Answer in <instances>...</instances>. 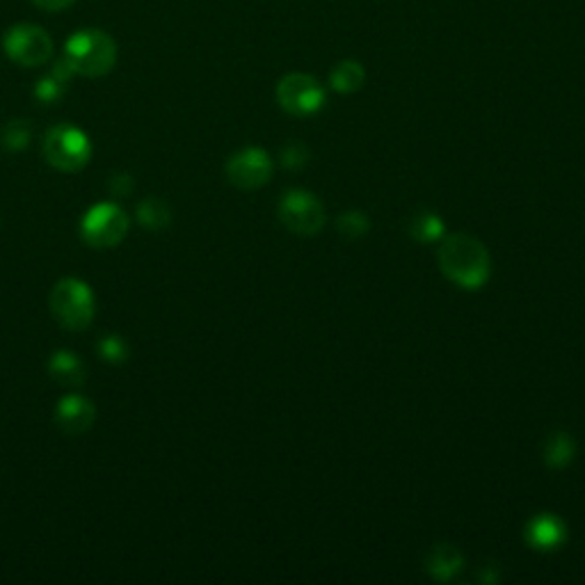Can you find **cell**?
I'll return each mask as SVG.
<instances>
[{
	"instance_id": "7402d4cb",
	"label": "cell",
	"mask_w": 585,
	"mask_h": 585,
	"mask_svg": "<svg viewBox=\"0 0 585 585\" xmlns=\"http://www.w3.org/2000/svg\"><path fill=\"white\" fill-rule=\"evenodd\" d=\"M307 161H309V151L302 142H291L282 149V163L289 169H300V167L307 165Z\"/></svg>"
},
{
	"instance_id": "7c38bea8",
	"label": "cell",
	"mask_w": 585,
	"mask_h": 585,
	"mask_svg": "<svg viewBox=\"0 0 585 585\" xmlns=\"http://www.w3.org/2000/svg\"><path fill=\"white\" fill-rule=\"evenodd\" d=\"M48 373L62 387H81L85 383V366L81 358L67 350H58L50 354Z\"/></svg>"
},
{
	"instance_id": "5b68a950",
	"label": "cell",
	"mask_w": 585,
	"mask_h": 585,
	"mask_svg": "<svg viewBox=\"0 0 585 585\" xmlns=\"http://www.w3.org/2000/svg\"><path fill=\"white\" fill-rule=\"evenodd\" d=\"M129 234V218L117 207V203L104 201L92 207L83 222H81V236L94 249H108L124 241Z\"/></svg>"
},
{
	"instance_id": "44dd1931",
	"label": "cell",
	"mask_w": 585,
	"mask_h": 585,
	"mask_svg": "<svg viewBox=\"0 0 585 585\" xmlns=\"http://www.w3.org/2000/svg\"><path fill=\"white\" fill-rule=\"evenodd\" d=\"M65 83L60 75H50V79H44L37 83L35 87V96L42 101V104H54V101H60L62 92H65Z\"/></svg>"
},
{
	"instance_id": "2e32d148",
	"label": "cell",
	"mask_w": 585,
	"mask_h": 585,
	"mask_svg": "<svg viewBox=\"0 0 585 585\" xmlns=\"http://www.w3.org/2000/svg\"><path fill=\"white\" fill-rule=\"evenodd\" d=\"M138 220L142 226L147 229H154V232H159V229L167 226L169 220H172V211L167 203L163 199H156V197H149L144 201L138 203Z\"/></svg>"
},
{
	"instance_id": "e0dca14e",
	"label": "cell",
	"mask_w": 585,
	"mask_h": 585,
	"mask_svg": "<svg viewBox=\"0 0 585 585\" xmlns=\"http://www.w3.org/2000/svg\"><path fill=\"white\" fill-rule=\"evenodd\" d=\"M410 234L421 241V243H430V241H437L444 236V222L440 215L423 211L419 215L412 218L410 222Z\"/></svg>"
},
{
	"instance_id": "d6986e66",
	"label": "cell",
	"mask_w": 585,
	"mask_h": 585,
	"mask_svg": "<svg viewBox=\"0 0 585 585\" xmlns=\"http://www.w3.org/2000/svg\"><path fill=\"white\" fill-rule=\"evenodd\" d=\"M368 226H371V222L362 211H348L337 220V229L350 241L362 238L368 232Z\"/></svg>"
},
{
	"instance_id": "3957f363",
	"label": "cell",
	"mask_w": 585,
	"mask_h": 585,
	"mask_svg": "<svg viewBox=\"0 0 585 585\" xmlns=\"http://www.w3.org/2000/svg\"><path fill=\"white\" fill-rule=\"evenodd\" d=\"M48 307L54 318L71 332H81L85 329L96 314V300L94 291L81 282V279H60V282L50 291Z\"/></svg>"
},
{
	"instance_id": "52a82bcc",
	"label": "cell",
	"mask_w": 585,
	"mask_h": 585,
	"mask_svg": "<svg viewBox=\"0 0 585 585\" xmlns=\"http://www.w3.org/2000/svg\"><path fill=\"white\" fill-rule=\"evenodd\" d=\"M277 101L289 115H314L325 104V90L312 73H289L277 85Z\"/></svg>"
},
{
	"instance_id": "4fadbf2b",
	"label": "cell",
	"mask_w": 585,
	"mask_h": 585,
	"mask_svg": "<svg viewBox=\"0 0 585 585\" xmlns=\"http://www.w3.org/2000/svg\"><path fill=\"white\" fill-rule=\"evenodd\" d=\"M428 574L437 581L453 578L463 568V553L451 545H440L430 551L428 555Z\"/></svg>"
},
{
	"instance_id": "5bb4252c",
	"label": "cell",
	"mask_w": 585,
	"mask_h": 585,
	"mask_svg": "<svg viewBox=\"0 0 585 585\" xmlns=\"http://www.w3.org/2000/svg\"><path fill=\"white\" fill-rule=\"evenodd\" d=\"M364 81H366V71L362 62L358 60H343L332 69V73H329V85L341 94H352L362 90Z\"/></svg>"
},
{
	"instance_id": "9c48e42d",
	"label": "cell",
	"mask_w": 585,
	"mask_h": 585,
	"mask_svg": "<svg viewBox=\"0 0 585 585\" xmlns=\"http://www.w3.org/2000/svg\"><path fill=\"white\" fill-rule=\"evenodd\" d=\"M226 176L236 188L257 190L272 176V161L259 147H247L226 163Z\"/></svg>"
},
{
	"instance_id": "7a4b0ae2",
	"label": "cell",
	"mask_w": 585,
	"mask_h": 585,
	"mask_svg": "<svg viewBox=\"0 0 585 585\" xmlns=\"http://www.w3.org/2000/svg\"><path fill=\"white\" fill-rule=\"evenodd\" d=\"M65 62L73 73L85 75V79H101L117 62L115 39L96 28H85L71 35L65 46Z\"/></svg>"
},
{
	"instance_id": "30bf717a",
	"label": "cell",
	"mask_w": 585,
	"mask_h": 585,
	"mask_svg": "<svg viewBox=\"0 0 585 585\" xmlns=\"http://www.w3.org/2000/svg\"><path fill=\"white\" fill-rule=\"evenodd\" d=\"M56 425L69 437L85 435L96 421V407L79 394L65 396L56 407Z\"/></svg>"
},
{
	"instance_id": "6da1fadb",
	"label": "cell",
	"mask_w": 585,
	"mask_h": 585,
	"mask_svg": "<svg viewBox=\"0 0 585 585\" xmlns=\"http://www.w3.org/2000/svg\"><path fill=\"white\" fill-rule=\"evenodd\" d=\"M442 272L463 289H478L490 277V251L478 238L451 234L440 247Z\"/></svg>"
},
{
	"instance_id": "ba28073f",
	"label": "cell",
	"mask_w": 585,
	"mask_h": 585,
	"mask_svg": "<svg viewBox=\"0 0 585 585\" xmlns=\"http://www.w3.org/2000/svg\"><path fill=\"white\" fill-rule=\"evenodd\" d=\"M279 220L297 236H314L325 222V211L312 192L291 190L279 201Z\"/></svg>"
},
{
	"instance_id": "ffe728a7",
	"label": "cell",
	"mask_w": 585,
	"mask_h": 585,
	"mask_svg": "<svg viewBox=\"0 0 585 585\" xmlns=\"http://www.w3.org/2000/svg\"><path fill=\"white\" fill-rule=\"evenodd\" d=\"M98 354L108 364H121L129 358V350H126V343L119 337H104L98 341Z\"/></svg>"
},
{
	"instance_id": "603a6c76",
	"label": "cell",
	"mask_w": 585,
	"mask_h": 585,
	"mask_svg": "<svg viewBox=\"0 0 585 585\" xmlns=\"http://www.w3.org/2000/svg\"><path fill=\"white\" fill-rule=\"evenodd\" d=\"M33 3L44 12H62L73 3V0H33Z\"/></svg>"
},
{
	"instance_id": "8fae6325",
	"label": "cell",
	"mask_w": 585,
	"mask_h": 585,
	"mask_svg": "<svg viewBox=\"0 0 585 585\" xmlns=\"http://www.w3.org/2000/svg\"><path fill=\"white\" fill-rule=\"evenodd\" d=\"M565 540V526L553 515L533 517L526 526V542L536 549H555Z\"/></svg>"
},
{
	"instance_id": "ac0fdd59",
	"label": "cell",
	"mask_w": 585,
	"mask_h": 585,
	"mask_svg": "<svg viewBox=\"0 0 585 585\" xmlns=\"http://www.w3.org/2000/svg\"><path fill=\"white\" fill-rule=\"evenodd\" d=\"M31 124L25 119H12L10 124H5L3 133H0V142H3L8 151H25L31 144Z\"/></svg>"
},
{
	"instance_id": "8992f818",
	"label": "cell",
	"mask_w": 585,
	"mask_h": 585,
	"mask_svg": "<svg viewBox=\"0 0 585 585\" xmlns=\"http://www.w3.org/2000/svg\"><path fill=\"white\" fill-rule=\"evenodd\" d=\"M3 48L12 62L21 67H39L54 56V39L39 25L21 23L5 33Z\"/></svg>"
},
{
	"instance_id": "277c9868",
	"label": "cell",
	"mask_w": 585,
	"mask_h": 585,
	"mask_svg": "<svg viewBox=\"0 0 585 585\" xmlns=\"http://www.w3.org/2000/svg\"><path fill=\"white\" fill-rule=\"evenodd\" d=\"M44 159L60 172H81L92 159V142L79 126L58 124L44 138Z\"/></svg>"
},
{
	"instance_id": "9a60e30c",
	"label": "cell",
	"mask_w": 585,
	"mask_h": 585,
	"mask_svg": "<svg viewBox=\"0 0 585 585\" xmlns=\"http://www.w3.org/2000/svg\"><path fill=\"white\" fill-rule=\"evenodd\" d=\"M574 457V440L568 432H553L545 442V463L553 469H561Z\"/></svg>"
}]
</instances>
